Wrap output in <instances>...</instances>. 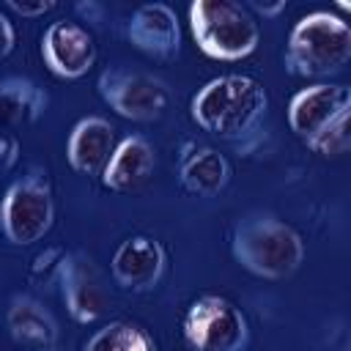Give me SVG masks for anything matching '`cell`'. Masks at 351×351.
<instances>
[{"label": "cell", "instance_id": "5bb4252c", "mask_svg": "<svg viewBox=\"0 0 351 351\" xmlns=\"http://www.w3.org/2000/svg\"><path fill=\"white\" fill-rule=\"evenodd\" d=\"M156 167V151L143 134H129L118 140L110 162L101 170V184L112 192H134L140 189Z\"/></svg>", "mask_w": 351, "mask_h": 351}, {"label": "cell", "instance_id": "3957f363", "mask_svg": "<svg viewBox=\"0 0 351 351\" xmlns=\"http://www.w3.org/2000/svg\"><path fill=\"white\" fill-rule=\"evenodd\" d=\"M351 58V27L343 16L313 11L302 16L285 44V69L296 77L337 74Z\"/></svg>", "mask_w": 351, "mask_h": 351}, {"label": "cell", "instance_id": "ba28073f", "mask_svg": "<svg viewBox=\"0 0 351 351\" xmlns=\"http://www.w3.org/2000/svg\"><path fill=\"white\" fill-rule=\"evenodd\" d=\"M58 285H60L63 304L77 324H93L107 313L110 299H107L104 277L90 255L80 250L66 252Z\"/></svg>", "mask_w": 351, "mask_h": 351}, {"label": "cell", "instance_id": "cb8c5ba5", "mask_svg": "<svg viewBox=\"0 0 351 351\" xmlns=\"http://www.w3.org/2000/svg\"><path fill=\"white\" fill-rule=\"evenodd\" d=\"M258 14H263V16H277L280 11H285V0H274V3H261V0H252L250 3Z\"/></svg>", "mask_w": 351, "mask_h": 351}, {"label": "cell", "instance_id": "ac0fdd59", "mask_svg": "<svg viewBox=\"0 0 351 351\" xmlns=\"http://www.w3.org/2000/svg\"><path fill=\"white\" fill-rule=\"evenodd\" d=\"M82 351H156V343L134 321H110L88 337Z\"/></svg>", "mask_w": 351, "mask_h": 351}, {"label": "cell", "instance_id": "277c9868", "mask_svg": "<svg viewBox=\"0 0 351 351\" xmlns=\"http://www.w3.org/2000/svg\"><path fill=\"white\" fill-rule=\"evenodd\" d=\"M189 27L200 52L214 60H241L255 52L261 38L252 14L230 0H195Z\"/></svg>", "mask_w": 351, "mask_h": 351}, {"label": "cell", "instance_id": "7402d4cb", "mask_svg": "<svg viewBox=\"0 0 351 351\" xmlns=\"http://www.w3.org/2000/svg\"><path fill=\"white\" fill-rule=\"evenodd\" d=\"M19 159V140L14 134H0V173L11 170Z\"/></svg>", "mask_w": 351, "mask_h": 351}, {"label": "cell", "instance_id": "d6986e66", "mask_svg": "<svg viewBox=\"0 0 351 351\" xmlns=\"http://www.w3.org/2000/svg\"><path fill=\"white\" fill-rule=\"evenodd\" d=\"M348 115L343 112L335 121H329L321 132H315L313 137H307V148L315 151L318 156H343L351 148V134H348Z\"/></svg>", "mask_w": 351, "mask_h": 351}, {"label": "cell", "instance_id": "e0dca14e", "mask_svg": "<svg viewBox=\"0 0 351 351\" xmlns=\"http://www.w3.org/2000/svg\"><path fill=\"white\" fill-rule=\"evenodd\" d=\"M47 93L27 77H5L0 80V123L25 126L44 115Z\"/></svg>", "mask_w": 351, "mask_h": 351}, {"label": "cell", "instance_id": "9c48e42d", "mask_svg": "<svg viewBox=\"0 0 351 351\" xmlns=\"http://www.w3.org/2000/svg\"><path fill=\"white\" fill-rule=\"evenodd\" d=\"M41 58L52 74L63 80H80L96 63V44L88 27L80 22L58 19L41 36Z\"/></svg>", "mask_w": 351, "mask_h": 351}, {"label": "cell", "instance_id": "7c38bea8", "mask_svg": "<svg viewBox=\"0 0 351 351\" xmlns=\"http://www.w3.org/2000/svg\"><path fill=\"white\" fill-rule=\"evenodd\" d=\"M129 41L148 58L170 63L181 52L178 16L167 3H145L129 19Z\"/></svg>", "mask_w": 351, "mask_h": 351}, {"label": "cell", "instance_id": "4fadbf2b", "mask_svg": "<svg viewBox=\"0 0 351 351\" xmlns=\"http://www.w3.org/2000/svg\"><path fill=\"white\" fill-rule=\"evenodd\" d=\"M115 145V126L101 115H88L74 123L66 143V159L71 170L82 176H101Z\"/></svg>", "mask_w": 351, "mask_h": 351}, {"label": "cell", "instance_id": "8fae6325", "mask_svg": "<svg viewBox=\"0 0 351 351\" xmlns=\"http://www.w3.org/2000/svg\"><path fill=\"white\" fill-rule=\"evenodd\" d=\"M343 112H351V90L346 85L315 82L293 93L288 101V126L307 140Z\"/></svg>", "mask_w": 351, "mask_h": 351}, {"label": "cell", "instance_id": "6da1fadb", "mask_svg": "<svg viewBox=\"0 0 351 351\" xmlns=\"http://www.w3.org/2000/svg\"><path fill=\"white\" fill-rule=\"evenodd\" d=\"M230 252L241 269L266 280L291 277L304 261L302 236L269 211H250L230 230Z\"/></svg>", "mask_w": 351, "mask_h": 351}, {"label": "cell", "instance_id": "30bf717a", "mask_svg": "<svg viewBox=\"0 0 351 351\" xmlns=\"http://www.w3.org/2000/svg\"><path fill=\"white\" fill-rule=\"evenodd\" d=\"M165 263H167L165 247L154 236L134 233V236L123 239L118 244V250L112 252L110 271L121 288L143 293V291H151L162 280Z\"/></svg>", "mask_w": 351, "mask_h": 351}, {"label": "cell", "instance_id": "44dd1931", "mask_svg": "<svg viewBox=\"0 0 351 351\" xmlns=\"http://www.w3.org/2000/svg\"><path fill=\"white\" fill-rule=\"evenodd\" d=\"M8 8L22 14V16H41V14L52 11L55 3L52 0H33V3L30 0H8Z\"/></svg>", "mask_w": 351, "mask_h": 351}, {"label": "cell", "instance_id": "7a4b0ae2", "mask_svg": "<svg viewBox=\"0 0 351 351\" xmlns=\"http://www.w3.org/2000/svg\"><path fill=\"white\" fill-rule=\"evenodd\" d=\"M266 88L250 74H222L206 82L189 104L192 121L217 137L236 140L247 134L266 112Z\"/></svg>", "mask_w": 351, "mask_h": 351}, {"label": "cell", "instance_id": "ffe728a7", "mask_svg": "<svg viewBox=\"0 0 351 351\" xmlns=\"http://www.w3.org/2000/svg\"><path fill=\"white\" fill-rule=\"evenodd\" d=\"M63 258H66V250L60 247H47L44 252H38L30 263V280L38 285V288H49L60 280V269H63Z\"/></svg>", "mask_w": 351, "mask_h": 351}, {"label": "cell", "instance_id": "2e32d148", "mask_svg": "<svg viewBox=\"0 0 351 351\" xmlns=\"http://www.w3.org/2000/svg\"><path fill=\"white\" fill-rule=\"evenodd\" d=\"M178 178L186 192L208 197L225 189V184L230 181V165L217 148L186 143L178 156Z\"/></svg>", "mask_w": 351, "mask_h": 351}, {"label": "cell", "instance_id": "52a82bcc", "mask_svg": "<svg viewBox=\"0 0 351 351\" xmlns=\"http://www.w3.org/2000/svg\"><path fill=\"white\" fill-rule=\"evenodd\" d=\"M96 88L99 96L110 104V110H115L129 121H156L165 115L170 104L167 85L159 77L137 69H123V66L104 69L99 74Z\"/></svg>", "mask_w": 351, "mask_h": 351}, {"label": "cell", "instance_id": "8992f818", "mask_svg": "<svg viewBox=\"0 0 351 351\" xmlns=\"http://www.w3.org/2000/svg\"><path fill=\"white\" fill-rule=\"evenodd\" d=\"M44 176H25L14 181L0 200V228L16 247L36 244L52 228L55 203L49 181Z\"/></svg>", "mask_w": 351, "mask_h": 351}, {"label": "cell", "instance_id": "9a60e30c", "mask_svg": "<svg viewBox=\"0 0 351 351\" xmlns=\"http://www.w3.org/2000/svg\"><path fill=\"white\" fill-rule=\"evenodd\" d=\"M5 326L22 351H55L58 346V324L52 313L27 293H16L8 302Z\"/></svg>", "mask_w": 351, "mask_h": 351}, {"label": "cell", "instance_id": "603a6c76", "mask_svg": "<svg viewBox=\"0 0 351 351\" xmlns=\"http://www.w3.org/2000/svg\"><path fill=\"white\" fill-rule=\"evenodd\" d=\"M14 44H16V30H14L11 19L0 11V60H5V58L11 55Z\"/></svg>", "mask_w": 351, "mask_h": 351}, {"label": "cell", "instance_id": "5b68a950", "mask_svg": "<svg viewBox=\"0 0 351 351\" xmlns=\"http://www.w3.org/2000/svg\"><path fill=\"white\" fill-rule=\"evenodd\" d=\"M181 329L189 351H241L250 340V324L241 307L217 293L197 296L186 307Z\"/></svg>", "mask_w": 351, "mask_h": 351}]
</instances>
